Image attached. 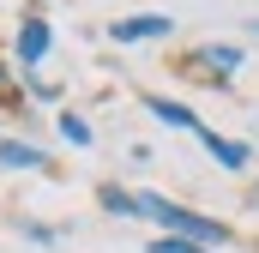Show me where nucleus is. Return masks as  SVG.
<instances>
[{"mask_svg": "<svg viewBox=\"0 0 259 253\" xmlns=\"http://www.w3.org/2000/svg\"><path fill=\"white\" fill-rule=\"evenodd\" d=\"M139 217L163 223V235H175V241H193V247H211V253L229 241V223H223V217L187 211V205H175V199H163V193H139Z\"/></svg>", "mask_w": 259, "mask_h": 253, "instance_id": "f257e3e1", "label": "nucleus"}, {"mask_svg": "<svg viewBox=\"0 0 259 253\" xmlns=\"http://www.w3.org/2000/svg\"><path fill=\"white\" fill-rule=\"evenodd\" d=\"M187 66H199V72L217 78V85H229V78L247 66V49H241V43H199L193 55H187Z\"/></svg>", "mask_w": 259, "mask_h": 253, "instance_id": "f03ea898", "label": "nucleus"}, {"mask_svg": "<svg viewBox=\"0 0 259 253\" xmlns=\"http://www.w3.org/2000/svg\"><path fill=\"white\" fill-rule=\"evenodd\" d=\"M169 30H175V18H163V12H133V18H115V24H109L115 43H157V36H169Z\"/></svg>", "mask_w": 259, "mask_h": 253, "instance_id": "7ed1b4c3", "label": "nucleus"}, {"mask_svg": "<svg viewBox=\"0 0 259 253\" xmlns=\"http://www.w3.org/2000/svg\"><path fill=\"white\" fill-rule=\"evenodd\" d=\"M49 49H55L49 18H24V24H18V66H24V72H36V66L49 61Z\"/></svg>", "mask_w": 259, "mask_h": 253, "instance_id": "20e7f679", "label": "nucleus"}, {"mask_svg": "<svg viewBox=\"0 0 259 253\" xmlns=\"http://www.w3.org/2000/svg\"><path fill=\"white\" fill-rule=\"evenodd\" d=\"M145 115H157L163 126H181V133H193V139L205 133V121H199L187 103H175V97H145Z\"/></svg>", "mask_w": 259, "mask_h": 253, "instance_id": "39448f33", "label": "nucleus"}, {"mask_svg": "<svg viewBox=\"0 0 259 253\" xmlns=\"http://www.w3.org/2000/svg\"><path fill=\"white\" fill-rule=\"evenodd\" d=\"M199 145H205L223 169H247V157H253V145H247V139H223V133H211V126L199 133Z\"/></svg>", "mask_w": 259, "mask_h": 253, "instance_id": "423d86ee", "label": "nucleus"}, {"mask_svg": "<svg viewBox=\"0 0 259 253\" xmlns=\"http://www.w3.org/2000/svg\"><path fill=\"white\" fill-rule=\"evenodd\" d=\"M49 151L42 145H24V139H0V169H42Z\"/></svg>", "mask_w": 259, "mask_h": 253, "instance_id": "0eeeda50", "label": "nucleus"}, {"mask_svg": "<svg viewBox=\"0 0 259 253\" xmlns=\"http://www.w3.org/2000/svg\"><path fill=\"white\" fill-rule=\"evenodd\" d=\"M97 199H103L109 217H139V193H127V187H103Z\"/></svg>", "mask_w": 259, "mask_h": 253, "instance_id": "6e6552de", "label": "nucleus"}, {"mask_svg": "<svg viewBox=\"0 0 259 253\" xmlns=\"http://www.w3.org/2000/svg\"><path fill=\"white\" fill-rule=\"evenodd\" d=\"M55 126H61V139H66V145H78V151H91V145H97V133H91V121H78V115H61Z\"/></svg>", "mask_w": 259, "mask_h": 253, "instance_id": "1a4fd4ad", "label": "nucleus"}, {"mask_svg": "<svg viewBox=\"0 0 259 253\" xmlns=\"http://www.w3.org/2000/svg\"><path fill=\"white\" fill-rule=\"evenodd\" d=\"M145 253H211V247H193V241H175V235H157Z\"/></svg>", "mask_w": 259, "mask_h": 253, "instance_id": "9d476101", "label": "nucleus"}, {"mask_svg": "<svg viewBox=\"0 0 259 253\" xmlns=\"http://www.w3.org/2000/svg\"><path fill=\"white\" fill-rule=\"evenodd\" d=\"M0 85H6V66H0Z\"/></svg>", "mask_w": 259, "mask_h": 253, "instance_id": "9b49d317", "label": "nucleus"}, {"mask_svg": "<svg viewBox=\"0 0 259 253\" xmlns=\"http://www.w3.org/2000/svg\"><path fill=\"white\" fill-rule=\"evenodd\" d=\"M253 36H259V18H253Z\"/></svg>", "mask_w": 259, "mask_h": 253, "instance_id": "f8f14e48", "label": "nucleus"}]
</instances>
